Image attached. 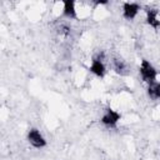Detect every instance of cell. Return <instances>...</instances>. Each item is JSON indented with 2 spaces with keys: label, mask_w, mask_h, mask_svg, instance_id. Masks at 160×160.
<instances>
[{
  "label": "cell",
  "mask_w": 160,
  "mask_h": 160,
  "mask_svg": "<svg viewBox=\"0 0 160 160\" xmlns=\"http://www.w3.org/2000/svg\"><path fill=\"white\" fill-rule=\"evenodd\" d=\"M146 21L150 26L154 29H158L160 26V20H159V10L158 9H148L146 10Z\"/></svg>",
  "instance_id": "52a82bcc"
},
{
  "label": "cell",
  "mask_w": 160,
  "mask_h": 160,
  "mask_svg": "<svg viewBox=\"0 0 160 160\" xmlns=\"http://www.w3.org/2000/svg\"><path fill=\"white\" fill-rule=\"evenodd\" d=\"M28 141L30 142L31 146L34 148H44L46 145V140L44 139L42 134L38 130V129H31L29 132H28Z\"/></svg>",
  "instance_id": "3957f363"
},
{
  "label": "cell",
  "mask_w": 160,
  "mask_h": 160,
  "mask_svg": "<svg viewBox=\"0 0 160 160\" xmlns=\"http://www.w3.org/2000/svg\"><path fill=\"white\" fill-rule=\"evenodd\" d=\"M120 120V114L112 109H106L101 116V122L106 126H114Z\"/></svg>",
  "instance_id": "277c9868"
},
{
  "label": "cell",
  "mask_w": 160,
  "mask_h": 160,
  "mask_svg": "<svg viewBox=\"0 0 160 160\" xmlns=\"http://www.w3.org/2000/svg\"><path fill=\"white\" fill-rule=\"evenodd\" d=\"M140 74L144 81H146L148 84H151L154 81H156V69L152 66V64L148 60H142L141 65H140Z\"/></svg>",
  "instance_id": "6da1fadb"
},
{
  "label": "cell",
  "mask_w": 160,
  "mask_h": 160,
  "mask_svg": "<svg viewBox=\"0 0 160 160\" xmlns=\"http://www.w3.org/2000/svg\"><path fill=\"white\" fill-rule=\"evenodd\" d=\"M148 94L152 100H158L160 98V84L158 81H154L151 84H149L148 88Z\"/></svg>",
  "instance_id": "9c48e42d"
},
{
  "label": "cell",
  "mask_w": 160,
  "mask_h": 160,
  "mask_svg": "<svg viewBox=\"0 0 160 160\" xmlns=\"http://www.w3.org/2000/svg\"><path fill=\"white\" fill-rule=\"evenodd\" d=\"M111 64H112V69L119 75H128L130 72V66L122 58H114Z\"/></svg>",
  "instance_id": "5b68a950"
},
{
  "label": "cell",
  "mask_w": 160,
  "mask_h": 160,
  "mask_svg": "<svg viewBox=\"0 0 160 160\" xmlns=\"http://www.w3.org/2000/svg\"><path fill=\"white\" fill-rule=\"evenodd\" d=\"M139 9H140V6L136 2H125L122 5V16L126 20H132L138 15Z\"/></svg>",
  "instance_id": "8992f818"
},
{
  "label": "cell",
  "mask_w": 160,
  "mask_h": 160,
  "mask_svg": "<svg viewBox=\"0 0 160 160\" xmlns=\"http://www.w3.org/2000/svg\"><path fill=\"white\" fill-rule=\"evenodd\" d=\"M104 56H105L104 52H98L92 58L91 65H90V71L99 78H102L106 72V66L104 64Z\"/></svg>",
  "instance_id": "7a4b0ae2"
},
{
  "label": "cell",
  "mask_w": 160,
  "mask_h": 160,
  "mask_svg": "<svg viewBox=\"0 0 160 160\" xmlns=\"http://www.w3.org/2000/svg\"><path fill=\"white\" fill-rule=\"evenodd\" d=\"M62 15L68 19H75L76 18V9H75L74 1L66 0L62 2Z\"/></svg>",
  "instance_id": "ba28073f"
}]
</instances>
